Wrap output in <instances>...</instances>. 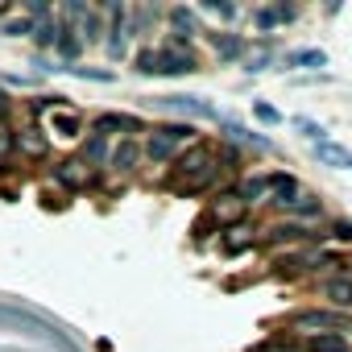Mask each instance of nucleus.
<instances>
[{"instance_id": "f3484780", "label": "nucleus", "mask_w": 352, "mask_h": 352, "mask_svg": "<svg viewBox=\"0 0 352 352\" xmlns=\"http://www.w3.org/2000/svg\"><path fill=\"white\" fill-rule=\"evenodd\" d=\"M294 13L286 9V5H278V9H257L253 13V21H257V30H274V25H282V21H290Z\"/></svg>"}, {"instance_id": "423d86ee", "label": "nucleus", "mask_w": 352, "mask_h": 352, "mask_svg": "<svg viewBox=\"0 0 352 352\" xmlns=\"http://www.w3.org/2000/svg\"><path fill=\"white\" fill-rule=\"evenodd\" d=\"M54 183H58L63 191H83V187H87V162H83V157L58 162V166H54Z\"/></svg>"}, {"instance_id": "1a4fd4ad", "label": "nucleus", "mask_w": 352, "mask_h": 352, "mask_svg": "<svg viewBox=\"0 0 352 352\" xmlns=\"http://www.w3.org/2000/svg\"><path fill=\"white\" fill-rule=\"evenodd\" d=\"M323 298L336 307V311H352V278L348 274H336L323 282Z\"/></svg>"}, {"instance_id": "a211bd4d", "label": "nucleus", "mask_w": 352, "mask_h": 352, "mask_svg": "<svg viewBox=\"0 0 352 352\" xmlns=\"http://www.w3.org/2000/svg\"><path fill=\"white\" fill-rule=\"evenodd\" d=\"M270 191H274V187H270V179H245V183H241V191H236V195H241V199H245V204H257V199H265V195H270Z\"/></svg>"}, {"instance_id": "bb28decb", "label": "nucleus", "mask_w": 352, "mask_h": 352, "mask_svg": "<svg viewBox=\"0 0 352 352\" xmlns=\"http://www.w3.org/2000/svg\"><path fill=\"white\" fill-rule=\"evenodd\" d=\"M79 46H83V42L75 38V30H63V38H58V54H63V58H75Z\"/></svg>"}, {"instance_id": "5701e85b", "label": "nucleus", "mask_w": 352, "mask_h": 352, "mask_svg": "<svg viewBox=\"0 0 352 352\" xmlns=\"http://www.w3.org/2000/svg\"><path fill=\"white\" fill-rule=\"evenodd\" d=\"M294 129H298L307 141H315V145H323V141H327V129H323V124H315V120H307V116H298V120H294Z\"/></svg>"}, {"instance_id": "aec40b11", "label": "nucleus", "mask_w": 352, "mask_h": 352, "mask_svg": "<svg viewBox=\"0 0 352 352\" xmlns=\"http://www.w3.org/2000/svg\"><path fill=\"white\" fill-rule=\"evenodd\" d=\"M83 162L104 166V162H108V137H96V133H91V141H87V149H83Z\"/></svg>"}, {"instance_id": "6ab92c4d", "label": "nucleus", "mask_w": 352, "mask_h": 352, "mask_svg": "<svg viewBox=\"0 0 352 352\" xmlns=\"http://www.w3.org/2000/svg\"><path fill=\"white\" fill-rule=\"evenodd\" d=\"M63 21H42L38 30H34V38H38V46H58V38H63Z\"/></svg>"}, {"instance_id": "473e14b6", "label": "nucleus", "mask_w": 352, "mask_h": 352, "mask_svg": "<svg viewBox=\"0 0 352 352\" xmlns=\"http://www.w3.org/2000/svg\"><path fill=\"white\" fill-rule=\"evenodd\" d=\"M5 34H9V38H21V34H34V25H30V21H9Z\"/></svg>"}, {"instance_id": "c756f323", "label": "nucleus", "mask_w": 352, "mask_h": 352, "mask_svg": "<svg viewBox=\"0 0 352 352\" xmlns=\"http://www.w3.org/2000/svg\"><path fill=\"white\" fill-rule=\"evenodd\" d=\"M253 112H257V120H265V124H282V112L270 108V104H253Z\"/></svg>"}, {"instance_id": "2eb2a0df", "label": "nucleus", "mask_w": 352, "mask_h": 352, "mask_svg": "<svg viewBox=\"0 0 352 352\" xmlns=\"http://www.w3.org/2000/svg\"><path fill=\"white\" fill-rule=\"evenodd\" d=\"M286 67L319 71V67H327V54H323V50H290V54H286Z\"/></svg>"}, {"instance_id": "dca6fc26", "label": "nucleus", "mask_w": 352, "mask_h": 352, "mask_svg": "<svg viewBox=\"0 0 352 352\" xmlns=\"http://www.w3.org/2000/svg\"><path fill=\"white\" fill-rule=\"evenodd\" d=\"M274 208H282V212H294V216H319V199L315 195H290V199H282V204H274Z\"/></svg>"}, {"instance_id": "2f4dec72", "label": "nucleus", "mask_w": 352, "mask_h": 352, "mask_svg": "<svg viewBox=\"0 0 352 352\" xmlns=\"http://www.w3.org/2000/svg\"><path fill=\"white\" fill-rule=\"evenodd\" d=\"M204 9H208V13H216V17H224V21H228V17H236V9H232V5H220V0H208Z\"/></svg>"}, {"instance_id": "393cba45", "label": "nucleus", "mask_w": 352, "mask_h": 352, "mask_svg": "<svg viewBox=\"0 0 352 352\" xmlns=\"http://www.w3.org/2000/svg\"><path fill=\"white\" fill-rule=\"evenodd\" d=\"M311 352H348V344H344V336H315L311 340Z\"/></svg>"}, {"instance_id": "7ed1b4c3", "label": "nucleus", "mask_w": 352, "mask_h": 352, "mask_svg": "<svg viewBox=\"0 0 352 352\" xmlns=\"http://www.w3.org/2000/svg\"><path fill=\"white\" fill-rule=\"evenodd\" d=\"M153 108L179 112V116H195V120H220V112L204 96H162V100H153Z\"/></svg>"}, {"instance_id": "f03ea898", "label": "nucleus", "mask_w": 352, "mask_h": 352, "mask_svg": "<svg viewBox=\"0 0 352 352\" xmlns=\"http://www.w3.org/2000/svg\"><path fill=\"white\" fill-rule=\"evenodd\" d=\"M216 162H212V145L208 141H195V145H187V153H179V166H174V174H170V183H179V179H199V174H208ZM183 183V187H187Z\"/></svg>"}, {"instance_id": "20e7f679", "label": "nucleus", "mask_w": 352, "mask_h": 352, "mask_svg": "<svg viewBox=\"0 0 352 352\" xmlns=\"http://www.w3.org/2000/svg\"><path fill=\"white\" fill-rule=\"evenodd\" d=\"M245 208H249V204H245L236 191H228V195H216V199H212L208 216H212V220L220 224V232H224V228H236V224L245 220Z\"/></svg>"}, {"instance_id": "a878e982", "label": "nucleus", "mask_w": 352, "mask_h": 352, "mask_svg": "<svg viewBox=\"0 0 352 352\" xmlns=\"http://www.w3.org/2000/svg\"><path fill=\"white\" fill-rule=\"evenodd\" d=\"M54 133L58 137H79V120L67 116V112H54Z\"/></svg>"}, {"instance_id": "cd10ccee", "label": "nucleus", "mask_w": 352, "mask_h": 352, "mask_svg": "<svg viewBox=\"0 0 352 352\" xmlns=\"http://www.w3.org/2000/svg\"><path fill=\"white\" fill-rule=\"evenodd\" d=\"M13 149H17V133H9L5 124H0V162H9Z\"/></svg>"}, {"instance_id": "f257e3e1", "label": "nucleus", "mask_w": 352, "mask_h": 352, "mask_svg": "<svg viewBox=\"0 0 352 352\" xmlns=\"http://www.w3.org/2000/svg\"><path fill=\"white\" fill-rule=\"evenodd\" d=\"M199 137H195V129L191 124H162V129H153V137L145 141V157L153 162V166H162V162H170L174 153H179L183 145H195Z\"/></svg>"}, {"instance_id": "39448f33", "label": "nucleus", "mask_w": 352, "mask_h": 352, "mask_svg": "<svg viewBox=\"0 0 352 352\" xmlns=\"http://www.w3.org/2000/svg\"><path fill=\"white\" fill-rule=\"evenodd\" d=\"M294 327L298 331H315V336H340L344 331V319L340 315H331V311H298L294 315Z\"/></svg>"}, {"instance_id": "6e6552de", "label": "nucleus", "mask_w": 352, "mask_h": 352, "mask_svg": "<svg viewBox=\"0 0 352 352\" xmlns=\"http://www.w3.org/2000/svg\"><path fill=\"white\" fill-rule=\"evenodd\" d=\"M253 245H257V236H253V228H245V224L220 232V249H224V257H241V253H249Z\"/></svg>"}, {"instance_id": "7c9ffc66", "label": "nucleus", "mask_w": 352, "mask_h": 352, "mask_svg": "<svg viewBox=\"0 0 352 352\" xmlns=\"http://www.w3.org/2000/svg\"><path fill=\"white\" fill-rule=\"evenodd\" d=\"M257 352H302L298 344H290V340H270V344H261Z\"/></svg>"}, {"instance_id": "4468645a", "label": "nucleus", "mask_w": 352, "mask_h": 352, "mask_svg": "<svg viewBox=\"0 0 352 352\" xmlns=\"http://www.w3.org/2000/svg\"><path fill=\"white\" fill-rule=\"evenodd\" d=\"M220 129H224L228 137H236V141H245V145H253V149H270V141H265L261 133H249L245 124H236V120H228V116H220Z\"/></svg>"}, {"instance_id": "c85d7f7f", "label": "nucleus", "mask_w": 352, "mask_h": 352, "mask_svg": "<svg viewBox=\"0 0 352 352\" xmlns=\"http://www.w3.org/2000/svg\"><path fill=\"white\" fill-rule=\"evenodd\" d=\"M71 75H79V79H96V83H112V71H87V67H67Z\"/></svg>"}, {"instance_id": "9d476101", "label": "nucleus", "mask_w": 352, "mask_h": 352, "mask_svg": "<svg viewBox=\"0 0 352 352\" xmlns=\"http://www.w3.org/2000/svg\"><path fill=\"white\" fill-rule=\"evenodd\" d=\"M141 153H145V149H141L133 137H120V141H116V149L108 153V166H112V170H133V166L141 162Z\"/></svg>"}, {"instance_id": "ddd939ff", "label": "nucleus", "mask_w": 352, "mask_h": 352, "mask_svg": "<svg viewBox=\"0 0 352 352\" xmlns=\"http://www.w3.org/2000/svg\"><path fill=\"white\" fill-rule=\"evenodd\" d=\"M315 157H319L323 166H336V170H352V153H348V149H340V145H331V141L315 145Z\"/></svg>"}, {"instance_id": "9b49d317", "label": "nucleus", "mask_w": 352, "mask_h": 352, "mask_svg": "<svg viewBox=\"0 0 352 352\" xmlns=\"http://www.w3.org/2000/svg\"><path fill=\"white\" fill-rule=\"evenodd\" d=\"M17 149H21L25 157H46V153H50V141H46V133H42L38 124H30V129L17 133Z\"/></svg>"}, {"instance_id": "b1692460", "label": "nucleus", "mask_w": 352, "mask_h": 352, "mask_svg": "<svg viewBox=\"0 0 352 352\" xmlns=\"http://www.w3.org/2000/svg\"><path fill=\"white\" fill-rule=\"evenodd\" d=\"M302 236H307V232H302L298 224H278V228H270V241H274V245H282V241L294 245V241H302Z\"/></svg>"}, {"instance_id": "412c9836", "label": "nucleus", "mask_w": 352, "mask_h": 352, "mask_svg": "<svg viewBox=\"0 0 352 352\" xmlns=\"http://www.w3.org/2000/svg\"><path fill=\"white\" fill-rule=\"evenodd\" d=\"M212 46H216V54H220L224 63L241 54V38H228V34H216V38H212Z\"/></svg>"}, {"instance_id": "4be33fe9", "label": "nucleus", "mask_w": 352, "mask_h": 352, "mask_svg": "<svg viewBox=\"0 0 352 352\" xmlns=\"http://www.w3.org/2000/svg\"><path fill=\"white\" fill-rule=\"evenodd\" d=\"M137 71L141 75H162V50H141L137 54Z\"/></svg>"}, {"instance_id": "f8f14e48", "label": "nucleus", "mask_w": 352, "mask_h": 352, "mask_svg": "<svg viewBox=\"0 0 352 352\" xmlns=\"http://www.w3.org/2000/svg\"><path fill=\"white\" fill-rule=\"evenodd\" d=\"M187 71H195L191 50H179V46H166L162 50V75H187Z\"/></svg>"}, {"instance_id": "0eeeda50", "label": "nucleus", "mask_w": 352, "mask_h": 352, "mask_svg": "<svg viewBox=\"0 0 352 352\" xmlns=\"http://www.w3.org/2000/svg\"><path fill=\"white\" fill-rule=\"evenodd\" d=\"M91 133H96V137H116V133H120V137H133V133H137V120L124 116V112H104V116L91 120Z\"/></svg>"}, {"instance_id": "f704fd0d", "label": "nucleus", "mask_w": 352, "mask_h": 352, "mask_svg": "<svg viewBox=\"0 0 352 352\" xmlns=\"http://www.w3.org/2000/svg\"><path fill=\"white\" fill-rule=\"evenodd\" d=\"M5 116H9V96L0 91V120H5Z\"/></svg>"}, {"instance_id": "72a5a7b5", "label": "nucleus", "mask_w": 352, "mask_h": 352, "mask_svg": "<svg viewBox=\"0 0 352 352\" xmlns=\"http://www.w3.org/2000/svg\"><path fill=\"white\" fill-rule=\"evenodd\" d=\"M331 232H336L340 241H352V224H348V220H336V228H331Z\"/></svg>"}]
</instances>
